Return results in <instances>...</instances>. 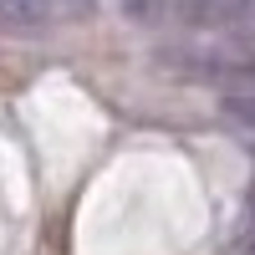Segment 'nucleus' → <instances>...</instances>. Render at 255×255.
Returning a JSON list of instances; mask_svg holds the SVG:
<instances>
[{"instance_id":"4","label":"nucleus","mask_w":255,"mask_h":255,"mask_svg":"<svg viewBox=\"0 0 255 255\" xmlns=\"http://www.w3.org/2000/svg\"><path fill=\"white\" fill-rule=\"evenodd\" d=\"M225 118H235L240 128H255V92H240V97H225Z\"/></svg>"},{"instance_id":"1","label":"nucleus","mask_w":255,"mask_h":255,"mask_svg":"<svg viewBox=\"0 0 255 255\" xmlns=\"http://www.w3.org/2000/svg\"><path fill=\"white\" fill-rule=\"evenodd\" d=\"M250 10V0H179V15L189 26H235Z\"/></svg>"},{"instance_id":"2","label":"nucleus","mask_w":255,"mask_h":255,"mask_svg":"<svg viewBox=\"0 0 255 255\" xmlns=\"http://www.w3.org/2000/svg\"><path fill=\"white\" fill-rule=\"evenodd\" d=\"M56 15L51 0H0V20L15 31H36V26H46V20Z\"/></svg>"},{"instance_id":"6","label":"nucleus","mask_w":255,"mask_h":255,"mask_svg":"<svg viewBox=\"0 0 255 255\" xmlns=\"http://www.w3.org/2000/svg\"><path fill=\"white\" fill-rule=\"evenodd\" d=\"M56 10H82V5H92V0H51Z\"/></svg>"},{"instance_id":"5","label":"nucleus","mask_w":255,"mask_h":255,"mask_svg":"<svg viewBox=\"0 0 255 255\" xmlns=\"http://www.w3.org/2000/svg\"><path fill=\"white\" fill-rule=\"evenodd\" d=\"M240 245H245V250H255V215H250V220H245V230H240Z\"/></svg>"},{"instance_id":"3","label":"nucleus","mask_w":255,"mask_h":255,"mask_svg":"<svg viewBox=\"0 0 255 255\" xmlns=\"http://www.w3.org/2000/svg\"><path fill=\"white\" fill-rule=\"evenodd\" d=\"M220 72H225L230 82H240V87H245V92H255V46H245V51H240L235 61H225V67H220Z\"/></svg>"}]
</instances>
